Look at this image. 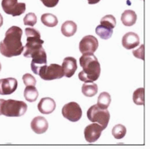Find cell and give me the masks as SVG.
Here are the masks:
<instances>
[{"mask_svg":"<svg viewBox=\"0 0 150 149\" xmlns=\"http://www.w3.org/2000/svg\"><path fill=\"white\" fill-rule=\"evenodd\" d=\"M104 130L103 127L98 123H93L91 125H88L84 131L85 138L88 143H93L97 141L99 138L101 137L102 131Z\"/></svg>","mask_w":150,"mask_h":149,"instance_id":"12","label":"cell"},{"mask_svg":"<svg viewBox=\"0 0 150 149\" xmlns=\"http://www.w3.org/2000/svg\"><path fill=\"white\" fill-rule=\"evenodd\" d=\"M40 20H42V23L47 27H55L59 23L57 16L52 15V13H43Z\"/></svg>","mask_w":150,"mask_h":149,"instance_id":"22","label":"cell"},{"mask_svg":"<svg viewBox=\"0 0 150 149\" xmlns=\"http://www.w3.org/2000/svg\"><path fill=\"white\" fill-rule=\"evenodd\" d=\"M62 115L65 119L72 122H76L82 117V109L78 103L71 102L67 103L62 108Z\"/></svg>","mask_w":150,"mask_h":149,"instance_id":"8","label":"cell"},{"mask_svg":"<svg viewBox=\"0 0 150 149\" xmlns=\"http://www.w3.org/2000/svg\"><path fill=\"white\" fill-rule=\"evenodd\" d=\"M99 42L97 39L93 35L85 36L79 43V50L82 54L94 53L97 50Z\"/></svg>","mask_w":150,"mask_h":149,"instance_id":"11","label":"cell"},{"mask_svg":"<svg viewBox=\"0 0 150 149\" xmlns=\"http://www.w3.org/2000/svg\"><path fill=\"white\" fill-rule=\"evenodd\" d=\"M23 95L27 102H33L37 100L39 96V93L38 90L35 88V85H27L24 89Z\"/></svg>","mask_w":150,"mask_h":149,"instance_id":"20","label":"cell"},{"mask_svg":"<svg viewBox=\"0 0 150 149\" xmlns=\"http://www.w3.org/2000/svg\"><path fill=\"white\" fill-rule=\"evenodd\" d=\"M83 71L78 74V77L84 83H93L101 75V66L93 53H85L79 59Z\"/></svg>","mask_w":150,"mask_h":149,"instance_id":"2","label":"cell"},{"mask_svg":"<svg viewBox=\"0 0 150 149\" xmlns=\"http://www.w3.org/2000/svg\"><path fill=\"white\" fill-rule=\"evenodd\" d=\"M111 102H112L111 95L107 92H103V93H102L100 95L98 96L97 105L100 108H102V109H107V108L110 106Z\"/></svg>","mask_w":150,"mask_h":149,"instance_id":"23","label":"cell"},{"mask_svg":"<svg viewBox=\"0 0 150 149\" xmlns=\"http://www.w3.org/2000/svg\"><path fill=\"white\" fill-rule=\"evenodd\" d=\"M1 6L4 12L12 16L23 15L26 8V5L24 3H18L17 0H2Z\"/></svg>","mask_w":150,"mask_h":149,"instance_id":"9","label":"cell"},{"mask_svg":"<svg viewBox=\"0 0 150 149\" xmlns=\"http://www.w3.org/2000/svg\"><path fill=\"white\" fill-rule=\"evenodd\" d=\"M116 26V19L113 16L108 15L101 19L100 24L95 28V32L103 40H108L112 36L113 28Z\"/></svg>","mask_w":150,"mask_h":149,"instance_id":"6","label":"cell"},{"mask_svg":"<svg viewBox=\"0 0 150 149\" xmlns=\"http://www.w3.org/2000/svg\"><path fill=\"white\" fill-rule=\"evenodd\" d=\"M2 25H3V16L0 13V27H2Z\"/></svg>","mask_w":150,"mask_h":149,"instance_id":"31","label":"cell"},{"mask_svg":"<svg viewBox=\"0 0 150 149\" xmlns=\"http://www.w3.org/2000/svg\"><path fill=\"white\" fill-rule=\"evenodd\" d=\"M49 123L45 118L43 117H35L31 122V129L36 134H43L48 130Z\"/></svg>","mask_w":150,"mask_h":149,"instance_id":"16","label":"cell"},{"mask_svg":"<svg viewBox=\"0 0 150 149\" xmlns=\"http://www.w3.org/2000/svg\"><path fill=\"white\" fill-rule=\"evenodd\" d=\"M98 92V85L94 83H86L82 86V93L86 97H93Z\"/></svg>","mask_w":150,"mask_h":149,"instance_id":"21","label":"cell"},{"mask_svg":"<svg viewBox=\"0 0 150 149\" xmlns=\"http://www.w3.org/2000/svg\"><path fill=\"white\" fill-rule=\"evenodd\" d=\"M121 22L125 26L130 27L137 22V15L132 10H126L121 15Z\"/></svg>","mask_w":150,"mask_h":149,"instance_id":"18","label":"cell"},{"mask_svg":"<svg viewBox=\"0 0 150 149\" xmlns=\"http://www.w3.org/2000/svg\"><path fill=\"white\" fill-rule=\"evenodd\" d=\"M139 37L135 32H127L122 38V46L127 49H132L139 46Z\"/></svg>","mask_w":150,"mask_h":149,"instance_id":"17","label":"cell"},{"mask_svg":"<svg viewBox=\"0 0 150 149\" xmlns=\"http://www.w3.org/2000/svg\"><path fill=\"white\" fill-rule=\"evenodd\" d=\"M56 109V102L52 98H42L38 103V110L42 114H50Z\"/></svg>","mask_w":150,"mask_h":149,"instance_id":"15","label":"cell"},{"mask_svg":"<svg viewBox=\"0 0 150 149\" xmlns=\"http://www.w3.org/2000/svg\"><path fill=\"white\" fill-rule=\"evenodd\" d=\"M25 35L27 37L26 44L24 46L25 51L23 53V56L25 58H31V56L34 52L42 48L43 40L40 39V33L34 28H28L25 29Z\"/></svg>","mask_w":150,"mask_h":149,"instance_id":"4","label":"cell"},{"mask_svg":"<svg viewBox=\"0 0 150 149\" xmlns=\"http://www.w3.org/2000/svg\"><path fill=\"white\" fill-rule=\"evenodd\" d=\"M110 112L107 109H102L97 104L91 106L87 111V118L92 122H96L100 124L103 129H105L110 121Z\"/></svg>","mask_w":150,"mask_h":149,"instance_id":"5","label":"cell"},{"mask_svg":"<svg viewBox=\"0 0 150 149\" xmlns=\"http://www.w3.org/2000/svg\"><path fill=\"white\" fill-rule=\"evenodd\" d=\"M133 102L137 105L145 104V89L143 87L137 89L133 93Z\"/></svg>","mask_w":150,"mask_h":149,"instance_id":"24","label":"cell"},{"mask_svg":"<svg viewBox=\"0 0 150 149\" xmlns=\"http://www.w3.org/2000/svg\"><path fill=\"white\" fill-rule=\"evenodd\" d=\"M1 68H2V66H1V63H0V71H1Z\"/></svg>","mask_w":150,"mask_h":149,"instance_id":"32","label":"cell"},{"mask_svg":"<svg viewBox=\"0 0 150 149\" xmlns=\"http://www.w3.org/2000/svg\"><path fill=\"white\" fill-rule=\"evenodd\" d=\"M38 75L42 79L45 81H50L62 78L64 76V72L62 66L59 64H50L49 66L45 65L40 67Z\"/></svg>","mask_w":150,"mask_h":149,"instance_id":"7","label":"cell"},{"mask_svg":"<svg viewBox=\"0 0 150 149\" xmlns=\"http://www.w3.org/2000/svg\"><path fill=\"white\" fill-rule=\"evenodd\" d=\"M77 30V25L73 21H66L61 25V32L66 37L73 36Z\"/></svg>","mask_w":150,"mask_h":149,"instance_id":"19","label":"cell"},{"mask_svg":"<svg viewBox=\"0 0 150 149\" xmlns=\"http://www.w3.org/2000/svg\"><path fill=\"white\" fill-rule=\"evenodd\" d=\"M27 111V104L23 101L0 99V115L6 117H21Z\"/></svg>","mask_w":150,"mask_h":149,"instance_id":"3","label":"cell"},{"mask_svg":"<svg viewBox=\"0 0 150 149\" xmlns=\"http://www.w3.org/2000/svg\"><path fill=\"white\" fill-rule=\"evenodd\" d=\"M87 1L90 5H94V4H97L98 2H100L101 0H87Z\"/></svg>","mask_w":150,"mask_h":149,"instance_id":"30","label":"cell"},{"mask_svg":"<svg viewBox=\"0 0 150 149\" xmlns=\"http://www.w3.org/2000/svg\"><path fill=\"white\" fill-rule=\"evenodd\" d=\"M40 1L47 7H54L58 5L59 0H40Z\"/></svg>","mask_w":150,"mask_h":149,"instance_id":"29","label":"cell"},{"mask_svg":"<svg viewBox=\"0 0 150 149\" xmlns=\"http://www.w3.org/2000/svg\"><path fill=\"white\" fill-rule=\"evenodd\" d=\"M144 48H145V46L142 44L140 47H139V49H138L137 50H134L133 51V55L136 57V58H138V59H142V60H144L145 59V57H144Z\"/></svg>","mask_w":150,"mask_h":149,"instance_id":"28","label":"cell"},{"mask_svg":"<svg viewBox=\"0 0 150 149\" xmlns=\"http://www.w3.org/2000/svg\"><path fill=\"white\" fill-rule=\"evenodd\" d=\"M18 82L16 78L7 77L0 79V94L1 95H8L15 93L17 89Z\"/></svg>","mask_w":150,"mask_h":149,"instance_id":"13","label":"cell"},{"mask_svg":"<svg viewBox=\"0 0 150 149\" xmlns=\"http://www.w3.org/2000/svg\"><path fill=\"white\" fill-rule=\"evenodd\" d=\"M76 59L73 57L65 58L62 63V68L64 72V76L66 77H72L77 69Z\"/></svg>","mask_w":150,"mask_h":149,"instance_id":"14","label":"cell"},{"mask_svg":"<svg viewBox=\"0 0 150 149\" xmlns=\"http://www.w3.org/2000/svg\"><path fill=\"white\" fill-rule=\"evenodd\" d=\"M22 35L23 30L20 27H10L6 32L5 39L0 42V53L6 58L19 56L24 49L22 43Z\"/></svg>","mask_w":150,"mask_h":149,"instance_id":"1","label":"cell"},{"mask_svg":"<svg viewBox=\"0 0 150 149\" xmlns=\"http://www.w3.org/2000/svg\"><path fill=\"white\" fill-rule=\"evenodd\" d=\"M37 23V16L34 13H29L24 16L23 23L27 26H34Z\"/></svg>","mask_w":150,"mask_h":149,"instance_id":"26","label":"cell"},{"mask_svg":"<svg viewBox=\"0 0 150 149\" xmlns=\"http://www.w3.org/2000/svg\"><path fill=\"white\" fill-rule=\"evenodd\" d=\"M23 84L25 85V86H27V85H36V79L31 74L23 75Z\"/></svg>","mask_w":150,"mask_h":149,"instance_id":"27","label":"cell"},{"mask_svg":"<svg viewBox=\"0 0 150 149\" xmlns=\"http://www.w3.org/2000/svg\"><path fill=\"white\" fill-rule=\"evenodd\" d=\"M33 59V61L31 63V68L32 71L35 74L38 75L40 67L47 65V54L44 50L43 48L40 49L36 52H34L31 56Z\"/></svg>","mask_w":150,"mask_h":149,"instance_id":"10","label":"cell"},{"mask_svg":"<svg viewBox=\"0 0 150 149\" xmlns=\"http://www.w3.org/2000/svg\"><path fill=\"white\" fill-rule=\"evenodd\" d=\"M126 133H127L126 128L123 125H121V124H118V125L114 126L112 128V136L116 139H121V138H123L125 137Z\"/></svg>","mask_w":150,"mask_h":149,"instance_id":"25","label":"cell"}]
</instances>
